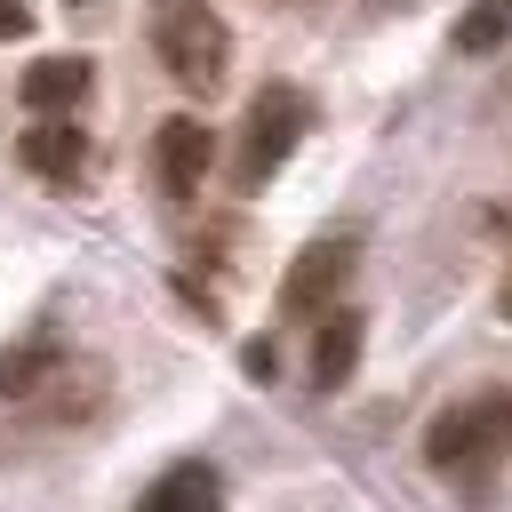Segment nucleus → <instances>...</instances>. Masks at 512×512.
<instances>
[{"instance_id": "nucleus-11", "label": "nucleus", "mask_w": 512, "mask_h": 512, "mask_svg": "<svg viewBox=\"0 0 512 512\" xmlns=\"http://www.w3.org/2000/svg\"><path fill=\"white\" fill-rule=\"evenodd\" d=\"M456 56H496L504 40H512V0H464V16H456Z\"/></svg>"}, {"instance_id": "nucleus-1", "label": "nucleus", "mask_w": 512, "mask_h": 512, "mask_svg": "<svg viewBox=\"0 0 512 512\" xmlns=\"http://www.w3.org/2000/svg\"><path fill=\"white\" fill-rule=\"evenodd\" d=\"M424 464L472 496L496 488V472L512 464V392H464L424 424Z\"/></svg>"}, {"instance_id": "nucleus-9", "label": "nucleus", "mask_w": 512, "mask_h": 512, "mask_svg": "<svg viewBox=\"0 0 512 512\" xmlns=\"http://www.w3.org/2000/svg\"><path fill=\"white\" fill-rule=\"evenodd\" d=\"M360 336H368V320H360L352 304H336V312L320 320V336H312V384H320V392H344V384H352Z\"/></svg>"}, {"instance_id": "nucleus-3", "label": "nucleus", "mask_w": 512, "mask_h": 512, "mask_svg": "<svg viewBox=\"0 0 512 512\" xmlns=\"http://www.w3.org/2000/svg\"><path fill=\"white\" fill-rule=\"evenodd\" d=\"M304 128H312V96L288 88V80H264L256 104H248V120H240V144H232V184L264 192L280 176V160L304 144Z\"/></svg>"}, {"instance_id": "nucleus-2", "label": "nucleus", "mask_w": 512, "mask_h": 512, "mask_svg": "<svg viewBox=\"0 0 512 512\" xmlns=\"http://www.w3.org/2000/svg\"><path fill=\"white\" fill-rule=\"evenodd\" d=\"M152 56L160 72L184 88V96H216L232 80V24L208 8V0H160L152 8Z\"/></svg>"}, {"instance_id": "nucleus-4", "label": "nucleus", "mask_w": 512, "mask_h": 512, "mask_svg": "<svg viewBox=\"0 0 512 512\" xmlns=\"http://www.w3.org/2000/svg\"><path fill=\"white\" fill-rule=\"evenodd\" d=\"M352 272H360V240H344V232L296 248V264L280 272V312H288V320H320V312H336L344 288H352Z\"/></svg>"}, {"instance_id": "nucleus-13", "label": "nucleus", "mask_w": 512, "mask_h": 512, "mask_svg": "<svg viewBox=\"0 0 512 512\" xmlns=\"http://www.w3.org/2000/svg\"><path fill=\"white\" fill-rule=\"evenodd\" d=\"M16 32H32V8L24 0H0V40H16Z\"/></svg>"}, {"instance_id": "nucleus-7", "label": "nucleus", "mask_w": 512, "mask_h": 512, "mask_svg": "<svg viewBox=\"0 0 512 512\" xmlns=\"http://www.w3.org/2000/svg\"><path fill=\"white\" fill-rule=\"evenodd\" d=\"M88 80H96V64H88V56H32V64H24V80H16V96H24V112H32V120H72V112H80V96H88Z\"/></svg>"}, {"instance_id": "nucleus-8", "label": "nucleus", "mask_w": 512, "mask_h": 512, "mask_svg": "<svg viewBox=\"0 0 512 512\" xmlns=\"http://www.w3.org/2000/svg\"><path fill=\"white\" fill-rule=\"evenodd\" d=\"M136 512H224V472L208 456H176L168 472H152Z\"/></svg>"}, {"instance_id": "nucleus-10", "label": "nucleus", "mask_w": 512, "mask_h": 512, "mask_svg": "<svg viewBox=\"0 0 512 512\" xmlns=\"http://www.w3.org/2000/svg\"><path fill=\"white\" fill-rule=\"evenodd\" d=\"M56 360H64V344H56V336H32V344L0 352V400H32V392L56 376Z\"/></svg>"}, {"instance_id": "nucleus-12", "label": "nucleus", "mask_w": 512, "mask_h": 512, "mask_svg": "<svg viewBox=\"0 0 512 512\" xmlns=\"http://www.w3.org/2000/svg\"><path fill=\"white\" fill-rule=\"evenodd\" d=\"M240 368H248L256 384H272V376H280V352H272V344L256 336V344H240Z\"/></svg>"}, {"instance_id": "nucleus-5", "label": "nucleus", "mask_w": 512, "mask_h": 512, "mask_svg": "<svg viewBox=\"0 0 512 512\" xmlns=\"http://www.w3.org/2000/svg\"><path fill=\"white\" fill-rule=\"evenodd\" d=\"M152 168H160V192H168V200H192V192L208 184V168H216V136H208V120H160V136H152Z\"/></svg>"}, {"instance_id": "nucleus-14", "label": "nucleus", "mask_w": 512, "mask_h": 512, "mask_svg": "<svg viewBox=\"0 0 512 512\" xmlns=\"http://www.w3.org/2000/svg\"><path fill=\"white\" fill-rule=\"evenodd\" d=\"M496 312H504V320H512V280H504V288H496Z\"/></svg>"}, {"instance_id": "nucleus-6", "label": "nucleus", "mask_w": 512, "mask_h": 512, "mask_svg": "<svg viewBox=\"0 0 512 512\" xmlns=\"http://www.w3.org/2000/svg\"><path fill=\"white\" fill-rule=\"evenodd\" d=\"M16 160H24L32 176H48V184H80V176L96 168V144H88L80 120H32V128L16 136Z\"/></svg>"}]
</instances>
